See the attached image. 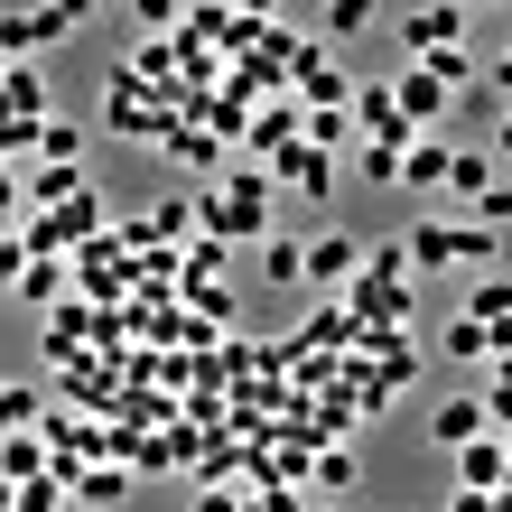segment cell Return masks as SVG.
Here are the masks:
<instances>
[{"label": "cell", "instance_id": "1", "mask_svg": "<svg viewBox=\"0 0 512 512\" xmlns=\"http://www.w3.org/2000/svg\"><path fill=\"white\" fill-rule=\"evenodd\" d=\"M270 196H280V168H261V159H243L224 177V187H205V233L215 243H270Z\"/></svg>", "mask_w": 512, "mask_h": 512}, {"label": "cell", "instance_id": "2", "mask_svg": "<svg viewBox=\"0 0 512 512\" xmlns=\"http://www.w3.org/2000/svg\"><path fill=\"white\" fill-rule=\"evenodd\" d=\"M401 243H410L419 270H475V280L503 261V233H485L475 215H429V224H410Z\"/></svg>", "mask_w": 512, "mask_h": 512}, {"label": "cell", "instance_id": "3", "mask_svg": "<svg viewBox=\"0 0 512 512\" xmlns=\"http://www.w3.org/2000/svg\"><path fill=\"white\" fill-rule=\"evenodd\" d=\"M75 0H38V10H10V38H0V47H10V66H38V47H66L75 38Z\"/></svg>", "mask_w": 512, "mask_h": 512}, {"label": "cell", "instance_id": "4", "mask_svg": "<svg viewBox=\"0 0 512 512\" xmlns=\"http://www.w3.org/2000/svg\"><path fill=\"white\" fill-rule=\"evenodd\" d=\"M354 122H364V149H419V131L401 122V103H391V84H354Z\"/></svg>", "mask_w": 512, "mask_h": 512}, {"label": "cell", "instance_id": "5", "mask_svg": "<svg viewBox=\"0 0 512 512\" xmlns=\"http://www.w3.org/2000/svg\"><path fill=\"white\" fill-rule=\"evenodd\" d=\"M391 103H401V122H410L419 140H438V122H447V84H438L429 66H401V75H391Z\"/></svg>", "mask_w": 512, "mask_h": 512}, {"label": "cell", "instance_id": "6", "mask_svg": "<svg viewBox=\"0 0 512 512\" xmlns=\"http://www.w3.org/2000/svg\"><path fill=\"white\" fill-rule=\"evenodd\" d=\"M10 298H19V308H47V317H56V308L75 298V252H66V261H19V270H10Z\"/></svg>", "mask_w": 512, "mask_h": 512}, {"label": "cell", "instance_id": "7", "mask_svg": "<svg viewBox=\"0 0 512 512\" xmlns=\"http://www.w3.org/2000/svg\"><path fill=\"white\" fill-rule=\"evenodd\" d=\"M475 438H494V410H485V401H466V391H457V401H438V410H429V447L466 457Z\"/></svg>", "mask_w": 512, "mask_h": 512}, {"label": "cell", "instance_id": "8", "mask_svg": "<svg viewBox=\"0 0 512 512\" xmlns=\"http://www.w3.org/2000/svg\"><path fill=\"white\" fill-rule=\"evenodd\" d=\"M401 47L429 66V56H447V47H466V10H401Z\"/></svg>", "mask_w": 512, "mask_h": 512}, {"label": "cell", "instance_id": "9", "mask_svg": "<svg viewBox=\"0 0 512 512\" xmlns=\"http://www.w3.org/2000/svg\"><path fill=\"white\" fill-rule=\"evenodd\" d=\"M280 187H289L298 205H326V196H336V159L298 140V149H280Z\"/></svg>", "mask_w": 512, "mask_h": 512}, {"label": "cell", "instance_id": "10", "mask_svg": "<svg viewBox=\"0 0 512 512\" xmlns=\"http://www.w3.org/2000/svg\"><path fill=\"white\" fill-rule=\"evenodd\" d=\"M168 159H177V168H196V177H233V149H224V131H205V122H177Z\"/></svg>", "mask_w": 512, "mask_h": 512}, {"label": "cell", "instance_id": "11", "mask_svg": "<svg viewBox=\"0 0 512 512\" xmlns=\"http://www.w3.org/2000/svg\"><path fill=\"white\" fill-rule=\"evenodd\" d=\"M0 466H10V494H19V485H38V475H56L47 429H10V438H0Z\"/></svg>", "mask_w": 512, "mask_h": 512}, {"label": "cell", "instance_id": "12", "mask_svg": "<svg viewBox=\"0 0 512 512\" xmlns=\"http://www.w3.org/2000/svg\"><path fill=\"white\" fill-rule=\"evenodd\" d=\"M354 261H364L354 233H317L308 243V289H354Z\"/></svg>", "mask_w": 512, "mask_h": 512}, {"label": "cell", "instance_id": "13", "mask_svg": "<svg viewBox=\"0 0 512 512\" xmlns=\"http://www.w3.org/2000/svg\"><path fill=\"white\" fill-rule=\"evenodd\" d=\"M503 475H512V447L503 438H475L466 457H457V494H503Z\"/></svg>", "mask_w": 512, "mask_h": 512}, {"label": "cell", "instance_id": "14", "mask_svg": "<svg viewBox=\"0 0 512 512\" xmlns=\"http://www.w3.org/2000/svg\"><path fill=\"white\" fill-rule=\"evenodd\" d=\"M447 177H457V149H447V140H419L410 159H401V187H410V196H438Z\"/></svg>", "mask_w": 512, "mask_h": 512}, {"label": "cell", "instance_id": "15", "mask_svg": "<svg viewBox=\"0 0 512 512\" xmlns=\"http://www.w3.org/2000/svg\"><path fill=\"white\" fill-rule=\"evenodd\" d=\"M503 187V177H494V159H485V149H457V177H447V196H457V215H475V205H485Z\"/></svg>", "mask_w": 512, "mask_h": 512}, {"label": "cell", "instance_id": "16", "mask_svg": "<svg viewBox=\"0 0 512 512\" xmlns=\"http://www.w3.org/2000/svg\"><path fill=\"white\" fill-rule=\"evenodd\" d=\"M0 94H10V122L28 131V122H56V112H47V75L38 66H10V84H0Z\"/></svg>", "mask_w": 512, "mask_h": 512}, {"label": "cell", "instance_id": "17", "mask_svg": "<svg viewBox=\"0 0 512 512\" xmlns=\"http://www.w3.org/2000/svg\"><path fill=\"white\" fill-rule=\"evenodd\" d=\"M122 494H131V466H84V475H75V503H84V512H112Z\"/></svg>", "mask_w": 512, "mask_h": 512}, {"label": "cell", "instance_id": "18", "mask_svg": "<svg viewBox=\"0 0 512 512\" xmlns=\"http://www.w3.org/2000/svg\"><path fill=\"white\" fill-rule=\"evenodd\" d=\"M38 168H84V131L56 112V122H38Z\"/></svg>", "mask_w": 512, "mask_h": 512}, {"label": "cell", "instance_id": "19", "mask_svg": "<svg viewBox=\"0 0 512 512\" xmlns=\"http://www.w3.org/2000/svg\"><path fill=\"white\" fill-rule=\"evenodd\" d=\"M410 270H419L410 243H364V280H373V289H410Z\"/></svg>", "mask_w": 512, "mask_h": 512}, {"label": "cell", "instance_id": "20", "mask_svg": "<svg viewBox=\"0 0 512 512\" xmlns=\"http://www.w3.org/2000/svg\"><path fill=\"white\" fill-rule=\"evenodd\" d=\"M317 494H354L364 485V457H354V447H317V475H308Z\"/></svg>", "mask_w": 512, "mask_h": 512}, {"label": "cell", "instance_id": "21", "mask_svg": "<svg viewBox=\"0 0 512 512\" xmlns=\"http://www.w3.org/2000/svg\"><path fill=\"white\" fill-rule=\"evenodd\" d=\"M261 280L298 289V280H308V243H280V233H270V243H261Z\"/></svg>", "mask_w": 512, "mask_h": 512}, {"label": "cell", "instance_id": "22", "mask_svg": "<svg viewBox=\"0 0 512 512\" xmlns=\"http://www.w3.org/2000/svg\"><path fill=\"white\" fill-rule=\"evenodd\" d=\"M466 317H475V326H503V317H512V280H494V270H485V280L466 289Z\"/></svg>", "mask_w": 512, "mask_h": 512}, {"label": "cell", "instance_id": "23", "mask_svg": "<svg viewBox=\"0 0 512 512\" xmlns=\"http://www.w3.org/2000/svg\"><path fill=\"white\" fill-rule=\"evenodd\" d=\"M10 512H84V503H75V485L38 475V485H19V494H10Z\"/></svg>", "mask_w": 512, "mask_h": 512}, {"label": "cell", "instance_id": "24", "mask_svg": "<svg viewBox=\"0 0 512 512\" xmlns=\"http://www.w3.org/2000/svg\"><path fill=\"white\" fill-rule=\"evenodd\" d=\"M438 354H447V364H475V354H494V326L457 317V326H447V336H438Z\"/></svg>", "mask_w": 512, "mask_h": 512}, {"label": "cell", "instance_id": "25", "mask_svg": "<svg viewBox=\"0 0 512 512\" xmlns=\"http://www.w3.org/2000/svg\"><path fill=\"white\" fill-rule=\"evenodd\" d=\"M187 298V317H205V326H233V289L224 280H196V289H177Z\"/></svg>", "mask_w": 512, "mask_h": 512}, {"label": "cell", "instance_id": "26", "mask_svg": "<svg viewBox=\"0 0 512 512\" xmlns=\"http://www.w3.org/2000/svg\"><path fill=\"white\" fill-rule=\"evenodd\" d=\"M317 28H326V38H364V28H373V0H326Z\"/></svg>", "mask_w": 512, "mask_h": 512}, {"label": "cell", "instance_id": "27", "mask_svg": "<svg viewBox=\"0 0 512 512\" xmlns=\"http://www.w3.org/2000/svg\"><path fill=\"white\" fill-rule=\"evenodd\" d=\"M354 140V103L345 112H308V149H345Z\"/></svg>", "mask_w": 512, "mask_h": 512}, {"label": "cell", "instance_id": "28", "mask_svg": "<svg viewBox=\"0 0 512 512\" xmlns=\"http://www.w3.org/2000/svg\"><path fill=\"white\" fill-rule=\"evenodd\" d=\"M10 429H47V410H38V382H10Z\"/></svg>", "mask_w": 512, "mask_h": 512}, {"label": "cell", "instance_id": "29", "mask_svg": "<svg viewBox=\"0 0 512 512\" xmlns=\"http://www.w3.org/2000/svg\"><path fill=\"white\" fill-rule=\"evenodd\" d=\"M429 75L457 94V84H475V56H466V47H447V56H429Z\"/></svg>", "mask_w": 512, "mask_h": 512}, {"label": "cell", "instance_id": "30", "mask_svg": "<svg viewBox=\"0 0 512 512\" xmlns=\"http://www.w3.org/2000/svg\"><path fill=\"white\" fill-rule=\"evenodd\" d=\"M187 512H252V494H233V485H196Z\"/></svg>", "mask_w": 512, "mask_h": 512}, {"label": "cell", "instance_id": "31", "mask_svg": "<svg viewBox=\"0 0 512 512\" xmlns=\"http://www.w3.org/2000/svg\"><path fill=\"white\" fill-rule=\"evenodd\" d=\"M354 168H364L373 187H401V149H364V159H354Z\"/></svg>", "mask_w": 512, "mask_h": 512}, {"label": "cell", "instance_id": "32", "mask_svg": "<svg viewBox=\"0 0 512 512\" xmlns=\"http://www.w3.org/2000/svg\"><path fill=\"white\" fill-rule=\"evenodd\" d=\"M475 224H485V233H503V224H512V177H503V187H494L485 205H475Z\"/></svg>", "mask_w": 512, "mask_h": 512}, {"label": "cell", "instance_id": "33", "mask_svg": "<svg viewBox=\"0 0 512 512\" xmlns=\"http://www.w3.org/2000/svg\"><path fill=\"white\" fill-rule=\"evenodd\" d=\"M494 149H503V159H512V103H503V122H494Z\"/></svg>", "mask_w": 512, "mask_h": 512}]
</instances>
